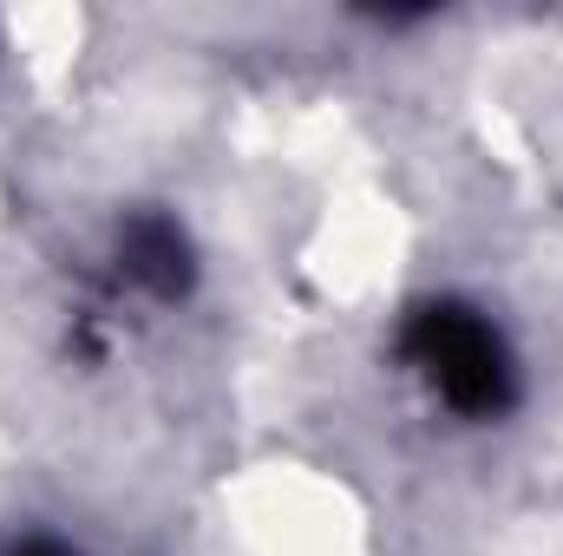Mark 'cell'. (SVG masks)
Here are the masks:
<instances>
[{
    "instance_id": "cell-1",
    "label": "cell",
    "mask_w": 563,
    "mask_h": 556,
    "mask_svg": "<svg viewBox=\"0 0 563 556\" xmlns=\"http://www.w3.org/2000/svg\"><path fill=\"white\" fill-rule=\"evenodd\" d=\"M407 354H413V367H420L426 380L439 387L445 407H459V413H472V419L511 407V354H505V341L472 308H452V301L420 308L413 327H407Z\"/></svg>"
},
{
    "instance_id": "cell-2",
    "label": "cell",
    "mask_w": 563,
    "mask_h": 556,
    "mask_svg": "<svg viewBox=\"0 0 563 556\" xmlns=\"http://www.w3.org/2000/svg\"><path fill=\"white\" fill-rule=\"evenodd\" d=\"M125 276L144 281L151 294H177L190 281V249L170 223H132L125 236Z\"/></svg>"
}]
</instances>
